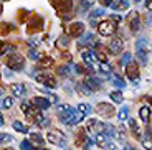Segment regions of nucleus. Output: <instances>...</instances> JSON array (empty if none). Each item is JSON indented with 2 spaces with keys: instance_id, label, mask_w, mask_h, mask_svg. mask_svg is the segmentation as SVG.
<instances>
[{
  "instance_id": "nucleus-1",
  "label": "nucleus",
  "mask_w": 152,
  "mask_h": 150,
  "mask_svg": "<svg viewBox=\"0 0 152 150\" xmlns=\"http://www.w3.org/2000/svg\"><path fill=\"white\" fill-rule=\"evenodd\" d=\"M51 5L56 10V13L60 15L61 20H69L71 18V7L73 0H51Z\"/></svg>"
},
{
  "instance_id": "nucleus-2",
  "label": "nucleus",
  "mask_w": 152,
  "mask_h": 150,
  "mask_svg": "<svg viewBox=\"0 0 152 150\" xmlns=\"http://www.w3.org/2000/svg\"><path fill=\"white\" fill-rule=\"evenodd\" d=\"M5 68H8L12 71H22L25 68V58L17 51L10 53L7 56V60H5Z\"/></svg>"
},
{
  "instance_id": "nucleus-3",
  "label": "nucleus",
  "mask_w": 152,
  "mask_h": 150,
  "mask_svg": "<svg viewBox=\"0 0 152 150\" xmlns=\"http://www.w3.org/2000/svg\"><path fill=\"white\" fill-rule=\"evenodd\" d=\"M83 114L81 112H78V111H75V109H69L68 112H65V114H60V120L63 122V124H66V125H76L78 122H81L83 120Z\"/></svg>"
},
{
  "instance_id": "nucleus-4",
  "label": "nucleus",
  "mask_w": 152,
  "mask_h": 150,
  "mask_svg": "<svg viewBox=\"0 0 152 150\" xmlns=\"http://www.w3.org/2000/svg\"><path fill=\"white\" fill-rule=\"evenodd\" d=\"M96 112L103 119H111L116 114V111H114V106L109 104V102H98L96 104Z\"/></svg>"
},
{
  "instance_id": "nucleus-5",
  "label": "nucleus",
  "mask_w": 152,
  "mask_h": 150,
  "mask_svg": "<svg viewBox=\"0 0 152 150\" xmlns=\"http://www.w3.org/2000/svg\"><path fill=\"white\" fill-rule=\"evenodd\" d=\"M116 28H118V25L113 23L111 20L99 22V25H98V31H99L101 36H111V35H114L116 33Z\"/></svg>"
},
{
  "instance_id": "nucleus-6",
  "label": "nucleus",
  "mask_w": 152,
  "mask_h": 150,
  "mask_svg": "<svg viewBox=\"0 0 152 150\" xmlns=\"http://www.w3.org/2000/svg\"><path fill=\"white\" fill-rule=\"evenodd\" d=\"M66 33H68V36L71 38H78V36H83L84 33V23L83 22H73L69 23L68 26H65Z\"/></svg>"
},
{
  "instance_id": "nucleus-7",
  "label": "nucleus",
  "mask_w": 152,
  "mask_h": 150,
  "mask_svg": "<svg viewBox=\"0 0 152 150\" xmlns=\"http://www.w3.org/2000/svg\"><path fill=\"white\" fill-rule=\"evenodd\" d=\"M20 109L25 112V116H27L30 120H35L38 116H40V109H37L30 101H23L22 104H20Z\"/></svg>"
},
{
  "instance_id": "nucleus-8",
  "label": "nucleus",
  "mask_w": 152,
  "mask_h": 150,
  "mask_svg": "<svg viewBox=\"0 0 152 150\" xmlns=\"http://www.w3.org/2000/svg\"><path fill=\"white\" fill-rule=\"evenodd\" d=\"M35 79L40 84H43L45 87H51L53 89L56 86V79H55L53 74H50V73H38V74H35Z\"/></svg>"
},
{
  "instance_id": "nucleus-9",
  "label": "nucleus",
  "mask_w": 152,
  "mask_h": 150,
  "mask_svg": "<svg viewBox=\"0 0 152 150\" xmlns=\"http://www.w3.org/2000/svg\"><path fill=\"white\" fill-rule=\"evenodd\" d=\"M106 125H107V124H104V122H101V120L91 119V120H88L86 130H88V132H96V134H104V130H106Z\"/></svg>"
},
{
  "instance_id": "nucleus-10",
  "label": "nucleus",
  "mask_w": 152,
  "mask_h": 150,
  "mask_svg": "<svg viewBox=\"0 0 152 150\" xmlns=\"http://www.w3.org/2000/svg\"><path fill=\"white\" fill-rule=\"evenodd\" d=\"M126 76L131 79L139 78V64H137V61H129L126 64Z\"/></svg>"
},
{
  "instance_id": "nucleus-11",
  "label": "nucleus",
  "mask_w": 152,
  "mask_h": 150,
  "mask_svg": "<svg viewBox=\"0 0 152 150\" xmlns=\"http://www.w3.org/2000/svg\"><path fill=\"white\" fill-rule=\"evenodd\" d=\"M28 23H30L28 25V33H35V31H40L43 28V18L38 15H33Z\"/></svg>"
},
{
  "instance_id": "nucleus-12",
  "label": "nucleus",
  "mask_w": 152,
  "mask_h": 150,
  "mask_svg": "<svg viewBox=\"0 0 152 150\" xmlns=\"http://www.w3.org/2000/svg\"><path fill=\"white\" fill-rule=\"evenodd\" d=\"M107 51L111 53V55H119V53L124 50V43H122L121 38H114V40H111V43L107 45Z\"/></svg>"
},
{
  "instance_id": "nucleus-13",
  "label": "nucleus",
  "mask_w": 152,
  "mask_h": 150,
  "mask_svg": "<svg viewBox=\"0 0 152 150\" xmlns=\"http://www.w3.org/2000/svg\"><path fill=\"white\" fill-rule=\"evenodd\" d=\"M30 102H31V104H33L37 109H40V111H46V109H50V106H51V102H50L46 98H42V96L31 98Z\"/></svg>"
},
{
  "instance_id": "nucleus-14",
  "label": "nucleus",
  "mask_w": 152,
  "mask_h": 150,
  "mask_svg": "<svg viewBox=\"0 0 152 150\" xmlns=\"http://www.w3.org/2000/svg\"><path fill=\"white\" fill-rule=\"evenodd\" d=\"M46 140H48L50 143H55V145L66 147V140L63 139V137H60V135L53 134V132H48V134H46Z\"/></svg>"
},
{
  "instance_id": "nucleus-15",
  "label": "nucleus",
  "mask_w": 152,
  "mask_h": 150,
  "mask_svg": "<svg viewBox=\"0 0 152 150\" xmlns=\"http://www.w3.org/2000/svg\"><path fill=\"white\" fill-rule=\"evenodd\" d=\"M129 28H131V31H132V33H137V31L141 30V17L137 15V13H132V15H131Z\"/></svg>"
},
{
  "instance_id": "nucleus-16",
  "label": "nucleus",
  "mask_w": 152,
  "mask_h": 150,
  "mask_svg": "<svg viewBox=\"0 0 152 150\" xmlns=\"http://www.w3.org/2000/svg\"><path fill=\"white\" fill-rule=\"evenodd\" d=\"M28 142L33 147H38V149H45V139H43L40 134H30V140Z\"/></svg>"
},
{
  "instance_id": "nucleus-17",
  "label": "nucleus",
  "mask_w": 152,
  "mask_h": 150,
  "mask_svg": "<svg viewBox=\"0 0 152 150\" xmlns=\"http://www.w3.org/2000/svg\"><path fill=\"white\" fill-rule=\"evenodd\" d=\"M12 92H13V96H18V98H23L25 94H27V89H25V84L22 83H13L10 86Z\"/></svg>"
},
{
  "instance_id": "nucleus-18",
  "label": "nucleus",
  "mask_w": 152,
  "mask_h": 150,
  "mask_svg": "<svg viewBox=\"0 0 152 150\" xmlns=\"http://www.w3.org/2000/svg\"><path fill=\"white\" fill-rule=\"evenodd\" d=\"M81 58H83V63L86 66H93V63H94V53L89 51V50H84L81 53Z\"/></svg>"
},
{
  "instance_id": "nucleus-19",
  "label": "nucleus",
  "mask_w": 152,
  "mask_h": 150,
  "mask_svg": "<svg viewBox=\"0 0 152 150\" xmlns=\"http://www.w3.org/2000/svg\"><path fill=\"white\" fill-rule=\"evenodd\" d=\"M136 51H142L147 55L149 51H151V45H149V42L145 40V38H141V40H137V45H136Z\"/></svg>"
},
{
  "instance_id": "nucleus-20",
  "label": "nucleus",
  "mask_w": 152,
  "mask_h": 150,
  "mask_svg": "<svg viewBox=\"0 0 152 150\" xmlns=\"http://www.w3.org/2000/svg\"><path fill=\"white\" fill-rule=\"evenodd\" d=\"M139 117H141V120L144 122V124H149V119H151V109H149L147 106H142V107L139 109Z\"/></svg>"
},
{
  "instance_id": "nucleus-21",
  "label": "nucleus",
  "mask_w": 152,
  "mask_h": 150,
  "mask_svg": "<svg viewBox=\"0 0 152 150\" xmlns=\"http://www.w3.org/2000/svg\"><path fill=\"white\" fill-rule=\"evenodd\" d=\"M111 7L118 12H126V10H129V0H118V2L113 4Z\"/></svg>"
},
{
  "instance_id": "nucleus-22",
  "label": "nucleus",
  "mask_w": 152,
  "mask_h": 150,
  "mask_svg": "<svg viewBox=\"0 0 152 150\" xmlns=\"http://www.w3.org/2000/svg\"><path fill=\"white\" fill-rule=\"evenodd\" d=\"M17 26L15 25H12V23H0V35L2 36H7L10 31H13Z\"/></svg>"
},
{
  "instance_id": "nucleus-23",
  "label": "nucleus",
  "mask_w": 152,
  "mask_h": 150,
  "mask_svg": "<svg viewBox=\"0 0 152 150\" xmlns=\"http://www.w3.org/2000/svg\"><path fill=\"white\" fill-rule=\"evenodd\" d=\"M58 76H61V78H68V76H71V63L58 68Z\"/></svg>"
},
{
  "instance_id": "nucleus-24",
  "label": "nucleus",
  "mask_w": 152,
  "mask_h": 150,
  "mask_svg": "<svg viewBox=\"0 0 152 150\" xmlns=\"http://www.w3.org/2000/svg\"><path fill=\"white\" fill-rule=\"evenodd\" d=\"M109 96H111V101L116 102V104H121V102H124V94H122L119 89H118V91H113Z\"/></svg>"
},
{
  "instance_id": "nucleus-25",
  "label": "nucleus",
  "mask_w": 152,
  "mask_h": 150,
  "mask_svg": "<svg viewBox=\"0 0 152 150\" xmlns=\"http://www.w3.org/2000/svg\"><path fill=\"white\" fill-rule=\"evenodd\" d=\"M84 83L88 84V87H89L91 91H98L99 87H101V83H99V81L94 78V76H91V78L88 79V81H84Z\"/></svg>"
},
{
  "instance_id": "nucleus-26",
  "label": "nucleus",
  "mask_w": 152,
  "mask_h": 150,
  "mask_svg": "<svg viewBox=\"0 0 152 150\" xmlns=\"http://www.w3.org/2000/svg\"><path fill=\"white\" fill-rule=\"evenodd\" d=\"M13 50H15V46H13V45H8V43L0 42V56L5 55V53H13Z\"/></svg>"
},
{
  "instance_id": "nucleus-27",
  "label": "nucleus",
  "mask_w": 152,
  "mask_h": 150,
  "mask_svg": "<svg viewBox=\"0 0 152 150\" xmlns=\"http://www.w3.org/2000/svg\"><path fill=\"white\" fill-rule=\"evenodd\" d=\"M91 106L88 104V102H81L80 106H78V112H81L83 116H88V114H91Z\"/></svg>"
},
{
  "instance_id": "nucleus-28",
  "label": "nucleus",
  "mask_w": 152,
  "mask_h": 150,
  "mask_svg": "<svg viewBox=\"0 0 152 150\" xmlns=\"http://www.w3.org/2000/svg\"><path fill=\"white\" fill-rule=\"evenodd\" d=\"M68 45H69V36H60L56 40V46H58V48L66 50V48H68Z\"/></svg>"
},
{
  "instance_id": "nucleus-29",
  "label": "nucleus",
  "mask_w": 152,
  "mask_h": 150,
  "mask_svg": "<svg viewBox=\"0 0 152 150\" xmlns=\"http://www.w3.org/2000/svg\"><path fill=\"white\" fill-rule=\"evenodd\" d=\"M35 122H37V124L40 125L42 129H45V127H48V125H50V119H46L45 116H42V114L35 119Z\"/></svg>"
},
{
  "instance_id": "nucleus-30",
  "label": "nucleus",
  "mask_w": 152,
  "mask_h": 150,
  "mask_svg": "<svg viewBox=\"0 0 152 150\" xmlns=\"http://www.w3.org/2000/svg\"><path fill=\"white\" fill-rule=\"evenodd\" d=\"M12 106H13V98H12V96H5V98L2 99L0 107H2V109H10Z\"/></svg>"
},
{
  "instance_id": "nucleus-31",
  "label": "nucleus",
  "mask_w": 152,
  "mask_h": 150,
  "mask_svg": "<svg viewBox=\"0 0 152 150\" xmlns=\"http://www.w3.org/2000/svg\"><path fill=\"white\" fill-rule=\"evenodd\" d=\"M136 56H137V61H139V64H142V66H145V64L149 63L147 61V55L142 51H136Z\"/></svg>"
},
{
  "instance_id": "nucleus-32",
  "label": "nucleus",
  "mask_w": 152,
  "mask_h": 150,
  "mask_svg": "<svg viewBox=\"0 0 152 150\" xmlns=\"http://www.w3.org/2000/svg\"><path fill=\"white\" fill-rule=\"evenodd\" d=\"M13 129H15L17 132H20V134H28V129L25 127L22 122H18V120H15V122H13Z\"/></svg>"
},
{
  "instance_id": "nucleus-33",
  "label": "nucleus",
  "mask_w": 152,
  "mask_h": 150,
  "mask_svg": "<svg viewBox=\"0 0 152 150\" xmlns=\"http://www.w3.org/2000/svg\"><path fill=\"white\" fill-rule=\"evenodd\" d=\"M118 117H119V120H126L127 117H129V107H121L119 109V112H118Z\"/></svg>"
},
{
  "instance_id": "nucleus-34",
  "label": "nucleus",
  "mask_w": 152,
  "mask_h": 150,
  "mask_svg": "<svg viewBox=\"0 0 152 150\" xmlns=\"http://www.w3.org/2000/svg\"><path fill=\"white\" fill-rule=\"evenodd\" d=\"M99 71L103 73V74H111L113 68H111L109 63H99Z\"/></svg>"
},
{
  "instance_id": "nucleus-35",
  "label": "nucleus",
  "mask_w": 152,
  "mask_h": 150,
  "mask_svg": "<svg viewBox=\"0 0 152 150\" xmlns=\"http://www.w3.org/2000/svg\"><path fill=\"white\" fill-rule=\"evenodd\" d=\"M94 143H98L99 147H104L107 143V139H106V135L104 134H96V142Z\"/></svg>"
},
{
  "instance_id": "nucleus-36",
  "label": "nucleus",
  "mask_w": 152,
  "mask_h": 150,
  "mask_svg": "<svg viewBox=\"0 0 152 150\" xmlns=\"http://www.w3.org/2000/svg\"><path fill=\"white\" fill-rule=\"evenodd\" d=\"M10 142H15V139L12 137L10 134H0V143H10Z\"/></svg>"
},
{
  "instance_id": "nucleus-37",
  "label": "nucleus",
  "mask_w": 152,
  "mask_h": 150,
  "mask_svg": "<svg viewBox=\"0 0 152 150\" xmlns=\"http://www.w3.org/2000/svg\"><path fill=\"white\" fill-rule=\"evenodd\" d=\"M111 83H113L116 87H119V89H124V87H126V83L122 81V79H119L118 76H114V78L111 79Z\"/></svg>"
},
{
  "instance_id": "nucleus-38",
  "label": "nucleus",
  "mask_w": 152,
  "mask_h": 150,
  "mask_svg": "<svg viewBox=\"0 0 152 150\" xmlns=\"http://www.w3.org/2000/svg\"><path fill=\"white\" fill-rule=\"evenodd\" d=\"M69 109H71V106H69V104H58L56 106V112H58V116H60V114L68 112Z\"/></svg>"
},
{
  "instance_id": "nucleus-39",
  "label": "nucleus",
  "mask_w": 152,
  "mask_h": 150,
  "mask_svg": "<svg viewBox=\"0 0 152 150\" xmlns=\"http://www.w3.org/2000/svg\"><path fill=\"white\" fill-rule=\"evenodd\" d=\"M78 87H80V92L81 94H86V96H89V94H93V91L88 87V84L86 83H80L78 84Z\"/></svg>"
},
{
  "instance_id": "nucleus-40",
  "label": "nucleus",
  "mask_w": 152,
  "mask_h": 150,
  "mask_svg": "<svg viewBox=\"0 0 152 150\" xmlns=\"http://www.w3.org/2000/svg\"><path fill=\"white\" fill-rule=\"evenodd\" d=\"M40 68H50L51 64H53V60L51 58H40Z\"/></svg>"
},
{
  "instance_id": "nucleus-41",
  "label": "nucleus",
  "mask_w": 152,
  "mask_h": 150,
  "mask_svg": "<svg viewBox=\"0 0 152 150\" xmlns=\"http://www.w3.org/2000/svg\"><path fill=\"white\" fill-rule=\"evenodd\" d=\"M96 0H80V4H81V8L83 10H88V8H91L93 5H94Z\"/></svg>"
},
{
  "instance_id": "nucleus-42",
  "label": "nucleus",
  "mask_w": 152,
  "mask_h": 150,
  "mask_svg": "<svg viewBox=\"0 0 152 150\" xmlns=\"http://www.w3.org/2000/svg\"><path fill=\"white\" fill-rule=\"evenodd\" d=\"M129 125H131V129H132V134L136 135V137H139V135H141V130H139V127L136 125V120L129 119Z\"/></svg>"
},
{
  "instance_id": "nucleus-43",
  "label": "nucleus",
  "mask_w": 152,
  "mask_h": 150,
  "mask_svg": "<svg viewBox=\"0 0 152 150\" xmlns=\"http://www.w3.org/2000/svg\"><path fill=\"white\" fill-rule=\"evenodd\" d=\"M84 140H86V134H84V130H81L80 134L76 135V143H78V145H83Z\"/></svg>"
},
{
  "instance_id": "nucleus-44",
  "label": "nucleus",
  "mask_w": 152,
  "mask_h": 150,
  "mask_svg": "<svg viewBox=\"0 0 152 150\" xmlns=\"http://www.w3.org/2000/svg\"><path fill=\"white\" fill-rule=\"evenodd\" d=\"M94 58H98L101 63H107V56L104 55V53H101V51H96L94 53Z\"/></svg>"
},
{
  "instance_id": "nucleus-45",
  "label": "nucleus",
  "mask_w": 152,
  "mask_h": 150,
  "mask_svg": "<svg viewBox=\"0 0 152 150\" xmlns=\"http://www.w3.org/2000/svg\"><path fill=\"white\" fill-rule=\"evenodd\" d=\"M28 56H30L31 60H40V55H38L37 48H31V50H28Z\"/></svg>"
},
{
  "instance_id": "nucleus-46",
  "label": "nucleus",
  "mask_w": 152,
  "mask_h": 150,
  "mask_svg": "<svg viewBox=\"0 0 152 150\" xmlns=\"http://www.w3.org/2000/svg\"><path fill=\"white\" fill-rule=\"evenodd\" d=\"M28 15H30V13H28L25 8H20V10H18V20H20V22H23L25 17H28Z\"/></svg>"
},
{
  "instance_id": "nucleus-47",
  "label": "nucleus",
  "mask_w": 152,
  "mask_h": 150,
  "mask_svg": "<svg viewBox=\"0 0 152 150\" xmlns=\"http://www.w3.org/2000/svg\"><path fill=\"white\" fill-rule=\"evenodd\" d=\"M104 13H106V12H104L103 8H98V10H94V12L91 13V17H96V18H101V17H103Z\"/></svg>"
},
{
  "instance_id": "nucleus-48",
  "label": "nucleus",
  "mask_w": 152,
  "mask_h": 150,
  "mask_svg": "<svg viewBox=\"0 0 152 150\" xmlns=\"http://www.w3.org/2000/svg\"><path fill=\"white\" fill-rule=\"evenodd\" d=\"M88 23L91 26H98L99 25V18H96V17H91L89 15V18H88Z\"/></svg>"
},
{
  "instance_id": "nucleus-49",
  "label": "nucleus",
  "mask_w": 152,
  "mask_h": 150,
  "mask_svg": "<svg viewBox=\"0 0 152 150\" xmlns=\"http://www.w3.org/2000/svg\"><path fill=\"white\" fill-rule=\"evenodd\" d=\"M46 96H48V98H46V99H48L50 102H56V104H58V102H60V99H58V96H56V94H51V92H48V94H46Z\"/></svg>"
},
{
  "instance_id": "nucleus-50",
  "label": "nucleus",
  "mask_w": 152,
  "mask_h": 150,
  "mask_svg": "<svg viewBox=\"0 0 152 150\" xmlns=\"http://www.w3.org/2000/svg\"><path fill=\"white\" fill-rule=\"evenodd\" d=\"M129 61H131V55H129V53H124V56L121 58V64L124 66V64H127Z\"/></svg>"
},
{
  "instance_id": "nucleus-51",
  "label": "nucleus",
  "mask_w": 152,
  "mask_h": 150,
  "mask_svg": "<svg viewBox=\"0 0 152 150\" xmlns=\"http://www.w3.org/2000/svg\"><path fill=\"white\" fill-rule=\"evenodd\" d=\"M109 20H111L113 23H116V25H119V23L122 22V18H121L119 15H111V17H109Z\"/></svg>"
},
{
  "instance_id": "nucleus-52",
  "label": "nucleus",
  "mask_w": 152,
  "mask_h": 150,
  "mask_svg": "<svg viewBox=\"0 0 152 150\" xmlns=\"http://www.w3.org/2000/svg\"><path fill=\"white\" fill-rule=\"evenodd\" d=\"M103 149L104 150H118V147H116V143H114V142H107Z\"/></svg>"
},
{
  "instance_id": "nucleus-53",
  "label": "nucleus",
  "mask_w": 152,
  "mask_h": 150,
  "mask_svg": "<svg viewBox=\"0 0 152 150\" xmlns=\"http://www.w3.org/2000/svg\"><path fill=\"white\" fill-rule=\"evenodd\" d=\"M84 142H86V143H84V150H89L93 145H94V142H93L91 139H88V137H86V140H84Z\"/></svg>"
},
{
  "instance_id": "nucleus-54",
  "label": "nucleus",
  "mask_w": 152,
  "mask_h": 150,
  "mask_svg": "<svg viewBox=\"0 0 152 150\" xmlns=\"http://www.w3.org/2000/svg\"><path fill=\"white\" fill-rule=\"evenodd\" d=\"M99 2H101L103 7H111L113 5V0H99Z\"/></svg>"
},
{
  "instance_id": "nucleus-55",
  "label": "nucleus",
  "mask_w": 152,
  "mask_h": 150,
  "mask_svg": "<svg viewBox=\"0 0 152 150\" xmlns=\"http://www.w3.org/2000/svg\"><path fill=\"white\" fill-rule=\"evenodd\" d=\"M4 76H5V78H12V69L5 68V69H4Z\"/></svg>"
},
{
  "instance_id": "nucleus-56",
  "label": "nucleus",
  "mask_w": 152,
  "mask_h": 150,
  "mask_svg": "<svg viewBox=\"0 0 152 150\" xmlns=\"http://www.w3.org/2000/svg\"><path fill=\"white\" fill-rule=\"evenodd\" d=\"M152 7V0H145V10H151Z\"/></svg>"
},
{
  "instance_id": "nucleus-57",
  "label": "nucleus",
  "mask_w": 152,
  "mask_h": 150,
  "mask_svg": "<svg viewBox=\"0 0 152 150\" xmlns=\"http://www.w3.org/2000/svg\"><path fill=\"white\" fill-rule=\"evenodd\" d=\"M4 124H5V120H4V116L0 114V125H4Z\"/></svg>"
},
{
  "instance_id": "nucleus-58",
  "label": "nucleus",
  "mask_w": 152,
  "mask_h": 150,
  "mask_svg": "<svg viewBox=\"0 0 152 150\" xmlns=\"http://www.w3.org/2000/svg\"><path fill=\"white\" fill-rule=\"evenodd\" d=\"M124 150H136V149H134V147H129V145H126V147H124Z\"/></svg>"
},
{
  "instance_id": "nucleus-59",
  "label": "nucleus",
  "mask_w": 152,
  "mask_h": 150,
  "mask_svg": "<svg viewBox=\"0 0 152 150\" xmlns=\"http://www.w3.org/2000/svg\"><path fill=\"white\" fill-rule=\"evenodd\" d=\"M4 13V7H2V4H0V15Z\"/></svg>"
},
{
  "instance_id": "nucleus-60",
  "label": "nucleus",
  "mask_w": 152,
  "mask_h": 150,
  "mask_svg": "<svg viewBox=\"0 0 152 150\" xmlns=\"http://www.w3.org/2000/svg\"><path fill=\"white\" fill-rule=\"evenodd\" d=\"M2 94H4V89H2V87H0V96H2Z\"/></svg>"
},
{
  "instance_id": "nucleus-61",
  "label": "nucleus",
  "mask_w": 152,
  "mask_h": 150,
  "mask_svg": "<svg viewBox=\"0 0 152 150\" xmlns=\"http://www.w3.org/2000/svg\"><path fill=\"white\" fill-rule=\"evenodd\" d=\"M134 2H141V0H134Z\"/></svg>"
},
{
  "instance_id": "nucleus-62",
  "label": "nucleus",
  "mask_w": 152,
  "mask_h": 150,
  "mask_svg": "<svg viewBox=\"0 0 152 150\" xmlns=\"http://www.w3.org/2000/svg\"><path fill=\"white\" fill-rule=\"evenodd\" d=\"M5 2H10V0H5Z\"/></svg>"
}]
</instances>
